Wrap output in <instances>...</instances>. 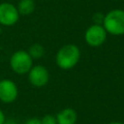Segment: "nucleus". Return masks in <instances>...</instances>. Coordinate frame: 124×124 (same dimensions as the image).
I'll list each match as a JSON object with an SVG mask.
<instances>
[{"label": "nucleus", "instance_id": "1", "mask_svg": "<svg viewBox=\"0 0 124 124\" xmlns=\"http://www.w3.org/2000/svg\"><path fill=\"white\" fill-rule=\"evenodd\" d=\"M80 58V50L78 46L73 44L63 46L56 53V65L62 70H70L74 68Z\"/></svg>", "mask_w": 124, "mask_h": 124}, {"label": "nucleus", "instance_id": "2", "mask_svg": "<svg viewBox=\"0 0 124 124\" xmlns=\"http://www.w3.org/2000/svg\"><path fill=\"white\" fill-rule=\"evenodd\" d=\"M103 26L107 33L114 36L124 34V11L114 9L109 11L104 16Z\"/></svg>", "mask_w": 124, "mask_h": 124}, {"label": "nucleus", "instance_id": "3", "mask_svg": "<svg viewBox=\"0 0 124 124\" xmlns=\"http://www.w3.org/2000/svg\"><path fill=\"white\" fill-rule=\"evenodd\" d=\"M33 65V59L28 51L17 50L14 52L10 58V66L12 70L18 75L27 74Z\"/></svg>", "mask_w": 124, "mask_h": 124}, {"label": "nucleus", "instance_id": "4", "mask_svg": "<svg viewBox=\"0 0 124 124\" xmlns=\"http://www.w3.org/2000/svg\"><path fill=\"white\" fill-rule=\"evenodd\" d=\"M107 39V31L101 24H93L89 26L84 34L86 44L92 47L102 46Z\"/></svg>", "mask_w": 124, "mask_h": 124}, {"label": "nucleus", "instance_id": "5", "mask_svg": "<svg viewBox=\"0 0 124 124\" xmlns=\"http://www.w3.org/2000/svg\"><path fill=\"white\" fill-rule=\"evenodd\" d=\"M18 95L16 84L8 78L0 80V101L5 104H11L16 101Z\"/></svg>", "mask_w": 124, "mask_h": 124}, {"label": "nucleus", "instance_id": "6", "mask_svg": "<svg viewBox=\"0 0 124 124\" xmlns=\"http://www.w3.org/2000/svg\"><path fill=\"white\" fill-rule=\"evenodd\" d=\"M18 18L19 13L16 6L7 2L0 4V24L12 26L16 23Z\"/></svg>", "mask_w": 124, "mask_h": 124}, {"label": "nucleus", "instance_id": "7", "mask_svg": "<svg viewBox=\"0 0 124 124\" xmlns=\"http://www.w3.org/2000/svg\"><path fill=\"white\" fill-rule=\"evenodd\" d=\"M28 79L33 86L43 87L48 82L49 73L47 69L42 65L32 66L30 71L28 72Z\"/></svg>", "mask_w": 124, "mask_h": 124}, {"label": "nucleus", "instance_id": "8", "mask_svg": "<svg viewBox=\"0 0 124 124\" xmlns=\"http://www.w3.org/2000/svg\"><path fill=\"white\" fill-rule=\"evenodd\" d=\"M57 124H76L78 121V114L74 108H66L61 109L55 115Z\"/></svg>", "mask_w": 124, "mask_h": 124}, {"label": "nucleus", "instance_id": "9", "mask_svg": "<svg viewBox=\"0 0 124 124\" xmlns=\"http://www.w3.org/2000/svg\"><path fill=\"white\" fill-rule=\"evenodd\" d=\"M19 15L28 16L35 11V2L33 0H20L16 7Z\"/></svg>", "mask_w": 124, "mask_h": 124}, {"label": "nucleus", "instance_id": "10", "mask_svg": "<svg viewBox=\"0 0 124 124\" xmlns=\"http://www.w3.org/2000/svg\"><path fill=\"white\" fill-rule=\"evenodd\" d=\"M28 53L32 57V59H39V58L43 57V55L45 53V49L42 45L33 44L32 46H30V47L28 49Z\"/></svg>", "mask_w": 124, "mask_h": 124}, {"label": "nucleus", "instance_id": "11", "mask_svg": "<svg viewBox=\"0 0 124 124\" xmlns=\"http://www.w3.org/2000/svg\"><path fill=\"white\" fill-rule=\"evenodd\" d=\"M42 124H57L56 117L52 114H46L41 118Z\"/></svg>", "mask_w": 124, "mask_h": 124}, {"label": "nucleus", "instance_id": "12", "mask_svg": "<svg viewBox=\"0 0 124 124\" xmlns=\"http://www.w3.org/2000/svg\"><path fill=\"white\" fill-rule=\"evenodd\" d=\"M104 15L98 13V14H95L94 16H93V19H94V22L95 24H100V23H103V20H104Z\"/></svg>", "mask_w": 124, "mask_h": 124}, {"label": "nucleus", "instance_id": "13", "mask_svg": "<svg viewBox=\"0 0 124 124\" xmlns=\"http://www.w3.org/2000/svg\"><path fill=\"white\" fill-rule=\"evenodd\" d=\"M24 124H42L41 122V119L38 118V117H31V118H28Z\"/></svg>", "mask_w": 124, "mask_h": 124}, {"label": "nucleus", "instance_id": "14", "mask_svg": "<svg viewBox=\"0 0 124 124\" xmlns=\"http://www.w3.org/2000/svg\"><path fill=\"white\" fill-rule=\"evenodd\" d=\"M5 120H6V116L3 112V110L0 108V124H4Z\"/></svg>", "mask_w": 124, "mask_h": 124}, {"label": "nucleus", "instance_id": "15", "mask_svg": "<svg viewBox=\"0 0 124 124\" xmlns=\"http://www.w3.org/2000/svg\"><path fill=\"white\" fill-rule=\"evenodd\" d=\"M4 124H17V122L15 119H6Z\"/></svg>", "mask_w": 124, "mask_h": 124}, {"label": "nucleus", "instance_id": "16", "mask_svg": "<svg viewBox=\"0 0 124 124\" xmlns=\"http://www.w3.org/2000/svg\"><path fill=\"white\" fill-rule=\"evenodd\" d=\"M108 124H124V123L123 122H120V121H111V122H109Z\"/></svg>", "mask_w": 124, "mask_h": 124}]
</instances>
